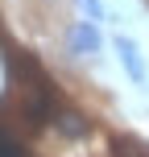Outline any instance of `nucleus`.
<instances>
[{"instance_id":"nucleus-2","label":"nucleus","mask_w":149,"mask_h":157,"mask_svg":"<svg viewBox=\"0 0 149 157\" xmlns=\"http://www.w3.org/2000/svg\"><path fill=\"white\" fill-rule=\"evenodd\" d=\"M71 50L75 54H100V33H95V25L79 21L71 29Z\"/></svg>"},{"instance_id":"nucleus-1","label":"nucleus","mask_w":149,"mask_h":157,"mask_svg":"<svg viewBox=\"0 0 149 157\" xmlns=\"http://www.w3.org/2000/svg\"><path fill=\"white\" fill-rule=\"evenodd\" d=\"M116 50H120L124 71L133 75V83H145V62H141V54H137V41L133 37H116Z\"/></svg>"},{"instance_id":"nucleus-3","label":"nucleus","mask_w":149,"mask_h":157,"mask_svg":"<svg viewBox=\"0 0 149 157\" xmlns=\"http://www.w3.org/2000/svg\"><path fill=\"white\" fill-rule=\"evenodd\" d=\"M75 4L83 8V13L91 17V21H100V17H104V4H100V0H75Z\"/></svg>"},{"instance_id":"nucleus-4","label":"nucleus","mask_w":149,"mask_h":157,"mask_svg":"<svg viewBox=\"0 0 149 157\" xmlns=\"http://www.w3.org/2000/svg\"><path fill=\"white\" fill-rule=\"evenodd\" d=\"M0 157H21V153H17V145H13V141H8V136H4V132H0Z\"/></svg>"}]
</instances>
